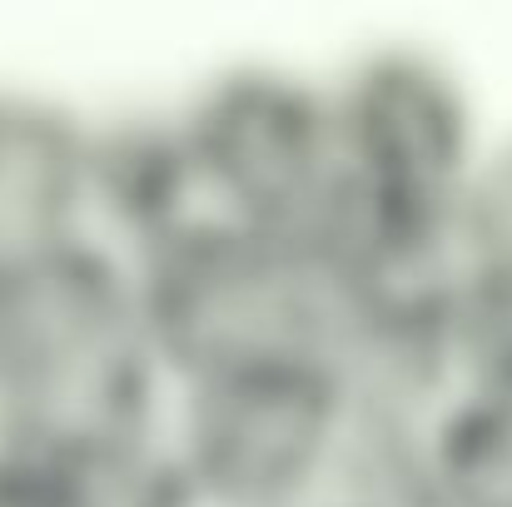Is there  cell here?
Returning a JSON list of instances; mask_svg holds the SVG:
<instances>
[{
	"label": "cell",
	"mask_w": 512,
	"mask_h": 507,
	"mask_svg": "<svg viewBox=\"0 0 512 507\" xmlns=\"http://www.w3.org/2000/svg\"><path fill=\"white\" fill-rule=\"evenodd\" d=\"M413 507H512V378L463 373L418 423Z\"/></svg>",
	"instance_id": "4"
},
{
	"label": "cell",
	"mask_w": 512,
	"mask_h": 507,
	"mask_svg": "<svg viewBox=\"0 0 512 507\" xmlns=\"http://www.w3.org/2000/svg\"><path fill=\"white\" fill-rule=\"evenodd\" d=\"M174 507H314L348 488L358 418L319 363L179 378L160 438Z\"/></svg>",
	"instance_id": "2"
},
{
	"label": "cell",
	"mask_w": 512,
	"mask_h": 507,
	"mask_svg": "<svg viewBox=\"0 0 512 507\" xmlns=\"http://www.w3.org/2000/svg\"><path fill=\"white\" fill-rule=\"evenodd\" d=\"M443 309L463 373L512 378V145L468 179L443 249Z\"/></svg>",
	"instance_id": "3"
},
{
	"label": "cell",
	"mask_w": 512,
	"mask_h": 507,
	"mask_svg": "<svg viewBox=\"0 0 512 507\" xmlns=\"http://www.w3.org/2000/svg\"><path fill=\"white\" fill-rule=\"evenodd\" d=\"M314 507H413L408 493H393V488H363V483H348L339 488L334 498H324V503Z\"/></svg>",
	"instance_id": "6"
},
{
	"label": "cell",
	"mask_w": 512,
	"mask_h": 507,
	"mask_svg": "<svg viewBox=\"0 0 512 507\" xmlns=\"http://www.w3.org/2000/svg\"><path fill=\"white\" fill-rule=\"evenodd\" d=\"M170 368L135 269L90 239L0 274V448L174 507Z\"/></svg>",
	"instance_id": "1"
},
{
	"label": "cell",
	"mask_w": 512,
	"mask_h": 507,
	"mask_svg": "<svg viewBox=\"0 0 512 507\" xmlns=\"http://www.w3.org/2000/svg\"><path fill=\"white\" fill-rule=\"evenodd\" d=\"M0 507H155L140 493L0 448Z\"/></svg>",
	"instance_id": "5"
}]
</instances>
